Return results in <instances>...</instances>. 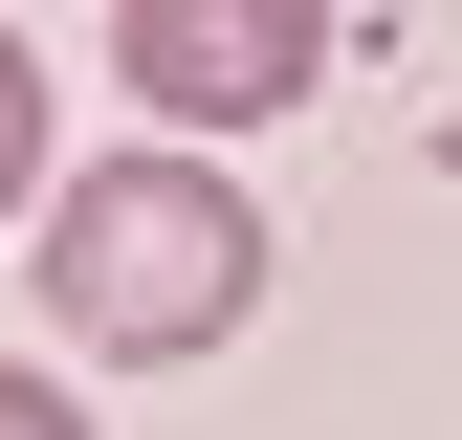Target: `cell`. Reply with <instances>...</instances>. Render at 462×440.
Masks as SVG:
<instances>
[{
  "label": "cell",
  "instance_id": "obj_2",
  "mask_svg": "<svg viewBox=\"0 0 462 440\" xmlns=\"http://www.w3.org/2000/svg\"><path fill=\"white\" fill-rule=\"evenodd\" d=\"M110 67H133L154 133H264V110L330 88V0H110Z\"/></svg>",
  "mask_w": 462,
  "mask_h": 440
},
{
  "label": "cell",
  "instance_id": "obj_1",
  "mask_svg": "<svg viewBox=\"0 0 462 440\" xmlns=\"http://www.w3.org/2000/svg\"><path fill=\"white\" fill-rule=\"evenodd\" d=\"M243 308H264V198L220 177L199 133H133V154H88V177L44 198V330H67V353L177 374Z\"/></svg>",
  "mask_w": 462,
  "mask_h": 440
},
{
  "label": "cell",
  "instance_id": "obj_4",
  "mask_svg": "<svg viewBox=\"0 0 462 440\" xmlns=\"http://www.w3.org/2000/svg\"><path fill=\"white\" fill-rule=\"evenodd\" d=\"M0 440H88V397L67 374H0Z\"/></svg>",
  "mask_w": 462,
  "mask_h": 440
},
{
  "label": "cell",
  "instance_id": "obj_3",
  "mask_svg": "<svg viewBox=\"0 0 462 440\" xmlns=\"http://www.w3.org/2000/svg\"><path fill=\"white\" fill-rule=\"evenodd\" d=\"M23 198H67V177H44V67H23V23H0V220Z\"/></svg>",
  "mask_w": 462,
  "mask_h": 440
}]
</instances>
